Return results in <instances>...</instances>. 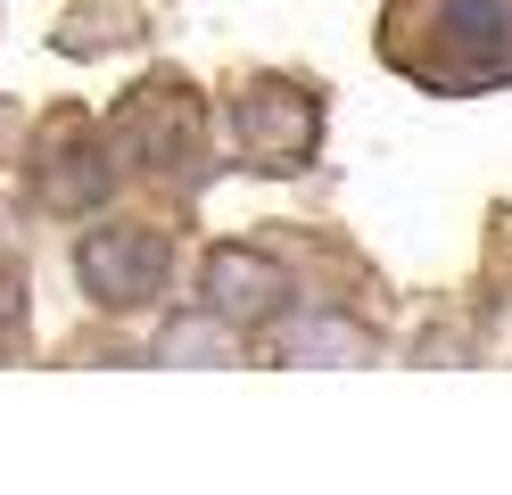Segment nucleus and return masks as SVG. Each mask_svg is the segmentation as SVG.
<instances>
[{
  "mask_svg": "<svg viewBox=\"0 0 512 495\" xmlns=\"http://www.w3.org/2000/svg\"><path fill=\"white\" fill-rule=\"evenodd\" d=\"M75 273L116 314L124 306H149V297L166 289V273H174V240L149 231V223H108V231H91V240L75 248Z\"/></svg>",
  "mask_w": 512,
  "mask_h": 495,
  "instance_id": "obj_4",
  "label": "nucleus"
},
{
  "mask_svg": "<svg viewBox=\"0 0 512 495\" xmlns=\"http://www.w3.org/2000/svg\"><path fill=\"white\" fill-rule=\"evenodd\" d=\"M116 149L124 165H141V174L157 182H199V165H207V116H199V99H190V83L174 75H157L141 83L133 99L116 108Z\"/></svg>",
  "mask_w": 512,
  "mask_h": 495,
  "instance_id": "obj_3",
  "label": "nucleus"
},
{
  "mask_svg": "<svg viewBox=\"0 0 512 495\" xmlns=\"http://www.w3.org/2000/svg\"><path fill=\"white\" fill-rule=\"evenodd\" d=\"M281 355L290 363H364L372 339H364V322H347V314H306L290 339H281Z\"/></svg>",
  "mask_w": 512,
  "mask_h": 495,
  "instance_id": "obj_7",
  "label": "nucleus"
},
{
  "mask_svg": "<svg viewBox=\"0 0 512 495\" xmlns=\"http://www.w3.org/2000/svg\"><path fill=\"white\" fill-rule=\"evenodd\" d=\"M223 132H232V157L248 174H298L314 157V141H323V108L290 75H248L223 99Z\"/></svg>",
  "mask_w": 512,
  "mask_h": 495,
  "instance_id": "obj_2",
  "label": "nucleus"
},
{
  "mask_svg": "<svg viewBox=\"0 0 512 495\" xmlns=\"http://www.w3.org/2000/svg\"><path fill=\"white\" fill-rule=\"evenodd\" d=\"M17 330H25V297L17 281H0V347H17Z\"/></svg>",
  "mask_w": 512,
  "mask_h": 495,
  "instance_id": "obj_9",
  "label": "nucleus"
},
{
  "mask_svg": "<svg viewBox=\"0 0 512 495\" xmlns=\"http://www.w3.org/2000/svg\"><path fill=\"white\" fill-rule=\"evenodd\" d=\"M223 330H232V322L207 306V314H190V322H166L157 355H166V363H215V355H232V339H223Z\"/></svg>",
  "mask_w": 512,
  "mask_h": 495,
  "instance_id": "obj_8",
  "label": "nucleus"
},
{
  "mask_svg": "<svg viewBox=\"0 0 512 495\" xmlns=\"http://www.w3.org/2000/svg\"><path fill=\"white\" fill-rule=\"evenodd\" d=\"M380 50L422 91H496L512 83V0H389Z\"/></svg>",
  "mask_w": 512,
  "mask_h": 495,
  "instance_id": "obj_1",
  "label": "nucleus"
},
{
  "mask_svg": "<svg viewBox=\"0 0 512 495\" xmlns=\"http://www.w3.org/2000/svg\"><path fill=\"white\" fill-rule=\"evenodd\" d=\"M207 306L232 330H256V322H273L290 306V273L273 256H256V248H215L207 256Z\"/></svg>",
  "mask_w": 512,
  "mask_h": 495,
  "instance_id": "obj_6",
  "label": "nucleus"
},
{
  "mask_svg": "<svg viewBox=\"0 0 512 495\" xmlns=\"http://www.w3.org/2000/svg\"><path fill=\"white\" fill-rule=\"evenodd\" d=\"M108 190V165H100V124L83 108H58L42 132H34V198L50 215H83L100 207Z\"/></svg>",
  "mask_w": 512,
  "mask_h": 495,
  "instance_id": "obj_5",
  "label": "nucleus"
}]
</instances>
